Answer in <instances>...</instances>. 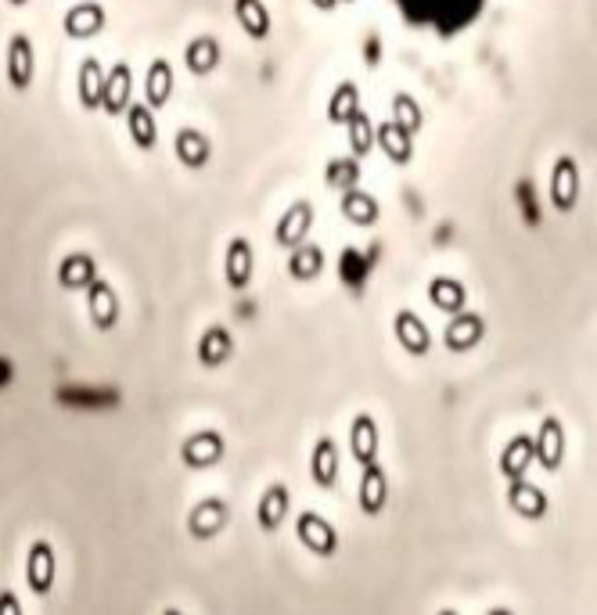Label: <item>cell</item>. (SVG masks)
Returning a JSON list of instances; mask_svg holds the SVG:
<instances>
[{"label": "cell", "mask_w": 597, "mask_h": 615, "mask_svg": "<svg viewBox=\"0 0 597 615\" xmlns=\"http://www.w3.org/2000/svg\"><path fill=\"white\" fill-rule=\"evenodd\" d=\"M295 536H299V544L310 554H317V558H331V554L339 551V533H335V526H331L328 518L317 515V511H303V515L295 518Z\"/></svg>", "instance_id": "1"}, {"label": "cell", "mask_w": 597, "mask_h": 615, "mask_svg": "<svg viewBox=\"0 0 597 615\" xmlns=\"http://www.w3.org/2000/svg\"><path fill=\"white\" fill-rule=\"evenodd\" d=\"M87 313H90V324L98 331H112L119 324V313H123V306H119V295L116 288L108 285V281H101V277H94L87 288Z\"/></svg>", "instance_id": "2"}, {"label": "cell", "mask_w": 597, "mask_h": 615, "mask_svg": "<svg viewBox=\"0 0 597 615\" xmlns=\"http://www.w3.org/2000/svg\"><path fill=\"white\" fill-rule=\"evenodd\" d=\"M482 335H486V321L464 306L461 313H450V324L443 328V346L450 353H468V349L479 346Z\"/></svg>", "instance_id": "3"}, {"label": "cell", "mask_w": 597, "mask_h": 615, "mask_svg": "<svg viewBox=\"0 0 597 615\" xmlns=\"http://www.w3.org/2000/svg\"><path fill=\"white\" fill-rule=\"evenodd\" d=\"M533 461L544 464V472H558L565 461V428L562 421L554 418V414H547L544 421H540V432L533 436Z\"/></svg>", "instance_id": "4"}, {"label": "cell", "mask_w": 597, "mask_h": 615, "mask_svg": "<svg viewBox=\"0 0 597 615\" xmlns=\"http://www.w3.org/2000/svg\"><path fill=\"white\" fill-rule=\"evenodd\" d=\"M580 202V166L572 155H562L551 170V205L558 213H572Z\"/></svg>", "instance_id": "5"}, {"label": "cell", "mask_w": 597, "mask_h": 615, "mask_svg": "<svg viewBox=\"0 0 597 615\" xmlns=\"http://www.w3.org/2000/svg\"><path fill=\"white\" fill-rule=\"evenodd\" d=\"M54 572H58L54 547L47 544V540H36V544L29 547V558H26V583L36 598H47L54 590Z\"/></svg>", "instance_id": "6"}, {"label": "cell", "mask_w": 597, "mask_h": 615, "mask_svg": "<svg viewBox=\"0 0 597 615\" xmlns=\"http://www.w3.org/2000/svg\"><path fill=\"white\" fill-rule=\"evenodd\" d=\"M223 454H227V443H223L220 432H195L188 443L180 446V461L188 464V468H195V472L220 464Z\"/></svg>", "instance_id": "7"}, {"label": "cell", "mask_w": 597, "mask_h": 615, "mask_svg": "<svg viewBox=\"0 0 597 615\" xmlns=\"http://www.w3.org/2000/svg\"><path fill=\"white\" fill-rule=\"evenodd\" d=\"M33 72H36V54H33V40L26 33H15L8 44V83L11 90H29L33 83Z\"/></svg>", "instance_id": "8"}, {"label": "cell", "mask_w": 597, "mask_h": 615, "mask_svg": "<svg viewBox=\"0 0 597 615\" xmlns=\"http://www.w3.org/2000/svg\"><path fill=\"white\" fill-rule=\"evenodd\" d=\"M310 227H313V205L303 198V202L288 205V213H281V220H277V227H274V241L281 249H292V245L306 241Z\"/></svg>", "instance_id": "9"}, {"label": "cell", "mask_w": 597, "mask_h": 615, "mask_svg": "<svg viewBox=\"0 0 597 615\" xmlns=\"http://www.w3.org/2000/svg\"><path fill=\"white\" fill-rule=\"evenodd\" d=\"M227 526V504L216 497L209 500H198L195 508L188 511V533L195 540H213L220 529Z\"/></svg>", "instance_id": "10"}, {"label": "cell", "mask_w": 597, "mask_h": 615, "mask_svg": "<svg viewBox=\"0 0 597 615\" xmlns=\"http://www.w3.org/2000/svg\"><path fill=\"white\" fill-rule=\"evenodd\" d=\"M385 504H389V479H385V468L378 461L364 464V475H360V511L364 515H382Z\"/></svg>", "instance_id": "11"}, {"label": "cell", "mask_w": 597, "mask_h": 615, "mask_svg": "<svg viewBox=\"0 0 597 615\" xmlns=\"http://www.w3.org/2000/svg\"><path fill=\"white\" fill-rule=\"evenodd\" d=\"M130 90H134L130 65L126 62L112 65V72L105 76V87H101V108H105L108 116H123L126 105H130Z\"/></svg>", "instance_id": "12"}, {"label": "cell", "mask_w": 597, "mask_h": 615, "mask_svg": "<svg viewBox=\"0 0 597 615\" xmlns=\"http://www.w3.org/2000/svg\"><path fill=\"white\" fill-rule=\"evenodd\" d=\"M288 508H292V500H288V486L285 482H270L263 497H259V508H256V522L263 533H274L281 529V522L288 518Z\"/></svg>", "instance_id": "13"}, {"label": "cell", "mask_w": 597, "mask_h": 615, "mask_svg": "<svg viewBox=\"0 0 597 615\" xmlns=\"http://www.w3.org/2000/svg\"><path fill=\"white\" fill-rule=\"evenodd\" d=\"M252 267H256V256H252V245L245 238H234L227 245V259H223V270H227V285L234 292H245L252 285Z\"/></svg>", "instance_id": "14"}, {"label": "cell", "mask_w": 597, "mask_h": 615, "mask_svg": "<svg viewBox=\"0 0 597 615\" xmlns=\"http://www.w3.org/2000/svg\"><path fill=\"white\" fill-rule=\"evenodd\" d=\"M508 504H511V511H515V515L529 518V522H536V518L547 515V493L540 490V486H533L529 479H511Z\"/></svg>", "instance_id": "15"}, {"label": "cell", "mask_w": 597, "mask_h": 615, "mask_svg": "<svg viewBox=\"0 0 597 615\" xmlns=\"http://www.w3.org/2000/svg\"><path fill=\"white\" fill-rule=\"evenodd\" d=\"M62 26L72 40H90V36H98L101 29H105V8H101L98 0H83V4H76V8L65 15Z\"/></svg>", "instance_id": "16"}, {"label": "cell", "mask_w": 597, "mask_h": 615, "mask_svg": "<svg viewBox=\"0 0 597 615\" xmlns=\"http://www.w3.org/2000/svg\"><path fill=\"white\" fill-rule=\"evenodd\" d=\"M375 144L382 148L385 159L393 162V166H407V162H414V134H407L403 126H396V123L375 126Z\"/></svg>", "instance_id": "17"}, {"label": "cell", "mask_w": 597, "mask_h": 615, "mask_svg": "<svg viewBox=\"0 0 597 615\" xmlns=\"http://www.w3.org/2000/svg\"><path fill=\"white\" fill-rule=\"evenodd\" d=\"M393 328H396V339H400V346L407 349L410 357H425L428 349H432V335H428L425 321H421L414 310H400V313H396Z\"/></svg>", "instance_id": "18"}, {"label": "cell", "mask_w": 597, "mask_h": 615, "mask_svg": "<svg viewBox=\"0 0 597 615\" xmlns=\"http://www.w3.org/2000/svg\"><path fill=\"white\" fill-rule=\"evenodd\" d=\"M310 468H313V482H317L321 490H335V482H339V446H335V439L331 436L317 439Z\"/></svg>", "instance_id": "19"}, {"label": "cell", "mask_w": 597, "mask_h": 615, "mask_svg": "<svg viewBox=\"0 0 597 615\" xmlns=\"http://www.w3.org/2000/svg\"><path fill=\"white\" fill-rule=\"evenodd\" d=\"M349 454L357 464L378 461V425L371 414H357V421L349 428Z\"/></svg>", "instance_id": "20"}, {"label": "cell", "mask_w": 597, "mask_h": 615, "mask_svg": "<svg viewBox=\"0 0 597 615\" xmlns=\"http://www.w3.org/2000/svg\"><path fill=\"white\" fill-rule=\"evenodd\" d=\"M94 277H98V263H94V256H87V252H72V256H65L62 263H58V285L69 288V292L87 288Z\"/></svg>", "instance_id": "21"}, {"label": "cell", "mask_w": 597, "mask_h": 615, "mask_svg": "<svg viewBox=\"0 0 597 615\" xmlns=\"http://www.w3.org/2000/svg\"><path fill=\"white\" fill-rule=\"evenodd\" d=\"M177 159L184 162L188 170H202V166H209V159H213V144H209V137H205L202 130L184 126L177 134Z\"/></svg>", "instance_id": "22"}, {"label": "cell", "mask_w": 597, "mask_h": 615, "mask_svg": "<svg viewBox=\"0 0 597 615\" xmlns=\"http://www.w3.org/2000/svg\"><path fill=\"white\" fill-rule=\"evenodd\" d=\"M342 216L357 227H375L378 216H382V205H378L375 195H367L360 188H346L342 191Z\"/></svg>", "instance_id": "23"}, {"label": "cell", "mask_w": 597, "mask_h": 615, "mask_svg": "<svg viewBox=\"0 0 597 615\" xmlns=\"http://www.w3.org/2000/svg\"><path fill=\"white\" fill-rule=\"evenodd\" d=\"M529 464H533V436H515L504 450H500V475L504 479H526Z\"/></svg>", "instance_id": "24"}, {"label": "cell", "mask_w": 597, "mask_h": 615, "mask_svg": "<svg viewBox=\"0 0 597 615\" xmlns=\"http://www.w3.org/2000/svg\"><path fill=\"white\" fill-rule=\"evenodd\" d=\"M126 130L134 137V144L141 152H152L155 144H159V126H155V116L148 105H126Z\"/></svg>", "instance_id": "25"}, {"label": "cell", "mask_w": 597, "mask_h": 615, "mask_svg": "<svg viewBox=\"0 0 597 615\" xmlns=\"http://www.w3.org/2000/svg\"><path fill=\"white\" fill-rule=\"evenodd\" d=\"M231 349H234L231 331L223 328V324H213V328H205V335L198 339V360H202V367H220L231 360Z\"/></svg>", "instance_id": "26"}, {"label": "cell", "mask_w": 597, "mask_h": 615, "mask_svg": "<svg viewBox=\"0 0 597 615\" xmlns=\"http://www.w3.org/2000/svg\"><path fill=\"white\" fill-rule=\"evenodd\" d=\"M234 15H238L241 33L249 40H267L270 36V11L263 0H234Z\"/></svg>", "instance_id": "27"}, {"label": "cell", "mask_w": 597, "mask_h": 615, "mask_svg": "<svg viewBox=\"0 0 597 615\" xmlns=\"http://www.w3.org/2000/svg\"><path fill=\"white\" fill-rule=\"evenodd\" d=\"M101 87H105V69H101L98 58H83L80 62V76H76V90H80V105L87 112H98L101 108Z\"/></svg>", "instance_id": "28"}, {"label": "cell", "mask_w": 597, "mask_h": 615, "mask_svg": "<svg viewBox=\"0 0 597 615\" xmlns=\"http://www.w3.org/2000/svg\"><path fill=\"white\" fill-rule=\"evenodd\" d=\"M324 270V249L321 245H310V241H299L292 245V256H288V274L295 281H313V277H321Z\"/></svg>", "instance_id": "29"}, {"label": "cell", "mask_w": 597, "mask_h": 615, "mask_svg": "<svg viewBox=\"0 0 597 615\" xmlns=\"http://www.w3.org/2000/svg\"><path fill=\"white\" fill-rule=\"evenodd\" d=\"M173 94V65L166 58H155L152 69H148V80H144V105L148 108H162Z\"/></svg>", "instance_id": "30"}, {"label": "cell", "mask_w": 597, "mask_h": 615, "mask_svg": "<svg viewBox=\"0 0 597 615\" xmlns=\"http://www.w3.org/2000/svg\"><path fill=\"white\" fill-rule=\"evenodd\" d=\"M428 299H432V306L439 313H461L468 306V292H464V285L454 281V277H436L428 285Z\"/></svg>", "instance_id": "31"}, {"label": "cell", "mask_w": 597, "mask_h": 615, "mask_svg": "<svg viewBox=\"0 0 597 615\" xmlns=\"http://www.w3.org/2000/svg\"><path fill=\"white\" fill-rule=\"evenodd\" d=\"M184 62L195 76H209V72L220 65V44H216L213 36H198L184 47Z\"/></svg>", "instance_id": "32"}, {"label": "cell", "mask_w": 597, "mask_h": 615, "mask_svg": "<svg viewBox=\"0 0 597 615\" xmlns=\"http://www.w3.org/2000/svg\"><path fill=\"white\" fill-rule=\"evenodd\" d=\"M346 126H349V152H353V159L371 155V148H375V123L367 119L364 108H357V112L346 119Z\"/></svg>", "instance_id": "33"}, {"label": "cell", "mask_w": 597, "mask_h": 615, "mask_svg": "<svg viewBox=\"0 0 597 615\" xmlns=\"http://www.w3.org/2000/svg\"><path fill=\"white\" fill-rule=\"evenodd\" d=\"M357 108H360V87L346 80V83H339V87H335V94L328 98V119L335 126H346V119L353 116Z\"/></svg>", "instance_id": "34"}, {"label": "cell", "mask_w": 597, "mask_h": 615, "mask_svg": "<svg viewBox=\"0 0 597 615\" xmlns=\"http://www.w3.org/2000/svg\"><path fill=\"white\" fill-rule=\"evenodd\" d=\"M324 180H328V188H357L360 184V159H349V155H342V159H331L328 170H324Z\"/></svg>", "instance_id": "35"}, {"label": "cell", "mask_w": 597, "mask_h": 615, "mask_svg": "<svg viewBox=\"0 0 597 615\" xmlns=\"http://www.w3.org/2000/svg\"><path fill=\"white\" fill-rule=\"evenodd\" d=\"M393 123L403 126L407 134H418L421 126H425V112H421L418 101L410 98V94H396L393 98Z\"/></svg>", "instance_id": "36"}, {"label": "cell", "mask_w": 597, "mask_h": 615, "mask_svg": "<svg viewBox=\"0 0 597 615\" xmlns=\"http://www.w3.org/2000/svg\"><path fill=\"white\" fill-rule=\"evenodd\" d=\"M0 615H22V605L11 590H0Z\"/></svg>", "instance_id": "37"}, {"label": "cell", "mask_w": 597, "mask_h": 615, "mask_svg": "<svg viewBox=\"0 0 597 615\" xmlns=\"http://www.w3.org/2000/svg\"><path fill=\"white\" fill-rule=\"evenodd\" d=\"M310 4H313L317 11H328V15H331L335 8H339V0H310Z\"/></svg>", "instance_id": "38"}, {"label": "cell", "mask_w": 597, "mask_h": 615, "mask_svg": "<svg viewBox=\"0 0 597 615\" xmlns=\"http://www.w3.org/2000/svg\"><path fill=\"white\" fill-rule=\"evenodd\" d=\"M11 8H22V4H29V0H8Z\"/></svg>", "instance_id": "39"}, {"label": "cell", "mask_w": 597, "mask_h": 615, "mask_svg": "<svg viewBox=\"0 0 597 615\" xmlns=\"http://www.w3.org/2000/svg\"><path fill=\"white\" fill-rule=\"evenodd\" d=\"M346 4H357V0H346Z\"/></svg>", "instance_id": "40"}]
</instances>
